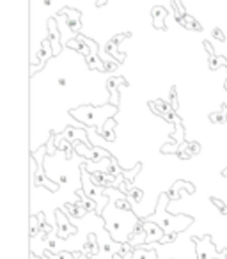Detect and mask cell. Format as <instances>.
Here are the masks:
<instances>
[{
	"mask_svg": "<svg viewBox=\"0 0 227 259\" xmlns=\"http://www.w3.org/2000/svg\"><path fill=\"white\" fill-rule=\"evenodd\" d=\"M82 181H83V192H85V195H89V197H93L94 201H107V197L103 195L105 188L103 187H98L96 183L93 181V178L89 176V172H87V167H82Z\"/></svg>",
	"mask_w": 227,
	"mask_h": 259,
	"instance_id": "2",
	"label": "cell"
},
{
	"mask_svg": "<svg viewBox=\"0 0 227 259\" xmlns=\"http://www.w3.org/2000/svg\"><path fill=\"white\" fill-rule=\"evenodd\" d=\"M98 252H100V245L96 243V234H89V240L83 247V254H85V257H93Z\"/></svg>",
	"mask_w": 227,
	"mask_h": 259,
	"instance_id": "17",
	"label": "cell"
},
{
	"mask_svg": "<svg viewBox=\"0 0 227 259\" xmlns=\"http://www.w3.org/2000/svg\"><path fill=\"white\" fill-rule=\"evenodd\" d=\"M223 89H225V93H227V80H225V83H223Z\"/></svg>",
	"mask_w": 227,
	"mask_h": 259,
	"instance_id": "39",
	"label": "cell"
},
{
	"mask_svg": "<svg viewBox=\"0 0 227 259\" xmlns=\"http://www.w3.org/2000/svg\"><path fill=\"white\" fill-rule=\"evenodd\" d=\"M57 85L59 87H66V85H68V78H66V76H61V78L57 80Z\"/></svg>",
	"mask_w": 227,
	"mask_h": 259,
	"instance_id": "35",
	"label": "cell"
},
{
	"mask_svg": "<svg viewBox=\"0 0 227 259\" xmlns=\"http://www.w3.org/2000/svg\"><path fill=\"white\" fill-rule=\"evenodd\" d=\"M144 229H146V234H148V238H146V243H153V241H162L163 229H160V227L156 226V224L148 222V220H146V222H144Z\"/></svg>",
	"mask_w": 227,
	"mask_h": 259,
	"instance_id": "12",
	"label": "cell"
},
{
	"mask_svg": "<svg viewBox=\"0 0 227 259\" xmlns=\"http://www.w3.org/2000/svg\"><path fill=\"white\" fill-rule=\"evenodd\" d=\"M85 64L90 71H94V69H101V71L105 73V62L100 61V57L96 55V52H93L89 57H85Z\"/></svg>",
	"mask_w": 227,
	"mask_h": 259,
	"instance_id": "18",
	"label": "cell"
},
{
	"mask_svg": "<svg viewBox=\"0 0 227 259\" xmlns=\"http://www.w3.org/2000/svg\"><path fill=\"white\" fill-rule=\"evenodd\" d=\"M48 39H50L52 47H54V54H61V32L55 27V20L50 18L48 20Z\"/></svg>",
	"mask_w": 227,
	"mask_h": 259,
	"instance_id": "11",
	"label": "cell"
},
{
	"mask_svg": "<svg viewBox=\"0 0 227 259\" xmlns=\"http://www.w3.org/2000/svg\"><path fill=\"white\" fill-rule=\"evenodd\" d=\"M117 69V64L114 61H110V59H105V73H112Z\"/></svg>",
	"mask_w": 227,
	"mask_h": 259,
	"instance_id": "29",
	"label": "cell"
},
{
	"mask_svg": "<svg viewBox=\"0 0 227 259\" xmlns=\"http://www.w3.org/2000/svg\"><path fill=\"white\" fill-rule=\"evenodd\" d=\"M131 259H156L155 250H137L133 252V257Z\"/></svg>",
	"mask_w": 227,
	"mask_h": 259,
	"instance_id": "25",
	"label": "cell"
},
{
	"mask_svg": "<svg viewBox=\"0 0 227 259\" xmlns=\"http://www.w3.org/2000/svg\"><path fill=\"white\" fill-rule=\"evenodd\" d=\"M78 197H80V204L85 208V211L87 213H93V211H96V202L98 201H94L93 197H89V195H83L82 192H78Z\"/></svg>",
	"mask_w": 227,
	"mask_h": 259,
	"instance_id": "20",
	"label": "cell"
},
{
	"mask_svg": "<svg viewBox=\"0 0 227 259\" xmlns=\"http://www.w3.org/2000/svg\"><path fill=\"white\" fill-rule=\"evenodd\" d=\"M112 259H124V257H123V255L119 254V252H116V254L112 255Z\"/></svg>",
	"mask_w": 227,
	"mask_h": 259,
	"instance_id": "36",
	"label": "cell"
},
{
	"mask_svg": "<svg viewBox=\"0 0 227 259\" xmlns=\"http://www.w3.org/2000/svg\"><path fill=\"white\" fill-rule=\"evenodd\" d=\"M66 47L76 50L80 55H83V59L89 57L90 50H93V48H90V39H83V37H78V39H69L68 43H66Z\"/></svg>",
	"mask_w": 227,
	"mask_h": 259,
	"instance_id": "10",
	"label": "cell"
},
{
	"mask_svg": "<svg viewBox=\"0 0 227 259\" xmlns=\"http://www.w3.org/2000/svg\"><path fill=\"white\" fill-rule=\"evenodd\" d=\"M59 137H62V139H68L69 142H76V141H80V142H83V144H87V146H90V142H89V137H87V132L83 128H75V126H69V128H66L64 132H62Z\"/></svg>",
	"mask_w": 227,
	"mask_h": 259,
	"instance_id": "5",
	"label": "cell"
},
{
	"mask_svg": "<svg viewBox=\"0 0 227 259\" xmlns=\"http://www.w3.org/2000/svg\"><path fill=\"white\" fill-rule=\"evenodd\" d=\"M131 34L130 32H124V34H119V36H116V37H112L110 41H108V45H107V54L110 55V57H114V59H117L119 62H123L124 61V54H117V47H119V43L123 39H126V37H130Z\"/></svg>",
	"mask_w": 227,
	"mask_h": 259,
	"instance_id": "7",
	"label": "cell"
},
{
	"mask_svg": "<svg viewBox=\"0 0 227 259\" xmlns=\"http://www.w3.org/2000/svg\"><path fill=\"white\" fill-rule=\"evenodd\" d=\"M170 105L174 107V110L177 108V98H176V89H174V87L170 89Z\"/></svg>",
	"mask_w": 227,
	"mask_h": 259,
	"instance_id": "32",
	"label": "cell"
},
{
	"mask_svg": "<svg viewBox=\"0 0 227 259\" xmlns=\"http://www.w3.org/2000/svg\"><path fill=\"white\" fill-rule=\"evenodd\" d=\"M126 195H128V199H130V201L141 202V201H142V197H144V192H142L141 188H133V187H131L130 190L126 192Z\"/></svg>",
	"mask_w": 227,
	"mask_h": 259,
	"instance_id": "23",
	"label": "cell"
},
{
	"mask_svg": "<svg viewBox=\"0 0 227 259\" xmlns=\"http://www.w3.org/2000/svg\"><path fill=\"white\" fill-rule=\"evenodd\" d=\"M116 126H117L116 119L110 117V119H107V122H105L101 128L96 130V134L100 135L101 139H105L107 142H114L116 141Z\"/></svg>",
	"mask_w": 227,
	"mask_h": 259,
	"instance_id": "8",
	"label": "cell"
},
{
	"mask_svg": "<svg viewBox=\"0 0 227 259\" xmlns=\"http://www.w3.org/2000/svg\"><path fill=\"white\" fill-rule=\"evenodd\" d=\"M211 202L220 209V213H222V215H227V204H223L220 199H211Z\"/></svg>",
	"mask_w": 227,
	"mask_h": 259,
	"instance_id": "30",
	"label": "cell"
},
{
	"mask_svg": "<svg viewBox=\"0 0 227 259\" xmlns=\"http://www.w3.org/2000/svg\"><path fill=\"white\" fill-rule=\"evenodd\" d=\"M105 2H107V0H98L96 4H98V6H103V4H105Z\"/></svg>",
	"mask_w": 227,
	"mask_h": 259,
	"instance_id": "37",
	"label": "cell"
},
{
	"mask_svg": "<svg viewBox=\"0 0 227 259\" xmlns=\"http://www.w3.org/2000/svg\"><path fill=\"white\" fill-rule=\"evenodd\" d=\"M52 55H55V54H54V47H52L50 39H44L43 43H41L39 52H37V61H39L41 68H43V66L47 64V61L52 57Z\"/></svg>",
	"mask_w": 227,
	"mask_h": 259,
	"instance_id": "14",
	"label": "cell"
},
{
	"mask_svg": "<svg viewBox=\"0 0 227 259\" xmlns=\"http://www.w3.org/2000/svg\"><path fill=\"white\" fill-rule=\"evenodd\" d=\"M61 16H64L66 25H68L71 30H75V32H80V30H82V16H80L78 11L66 8V9H62V11H61Z\"/></svg>",
	"mask_w": 227,
	"mask_h": 259,
	"instance_id": "6",
	"label": "cell"
},
{
	"mask_svg": "<svg viewBox=\"0 0 227 259\" xmlns=\"http://www.w3.org/2000/svg\"><path fill=\"white\" fill-rule=\"evenodd\" d=\"M211 36H213V39L220 41V43H223V41L227 39V37H225V34H223V30H222V29H218V27H216V29H213V30H211Z\"/></svg>",
	"mask_w": 227,
	"mask_h": 259,
	"instance_id": "27",
	"label": "cell"
},
{
	"mask_svg": "<svg viewBox=\"0 0 227 259\" xmlns=\"http://www.w3.org/2000/svg\"><path fill=\"white\" fill-rule=\"evenodd\" d=\"M176 20H177V23H179L181 27H185L187 30H197V32H201L202 30V25L194 18V16H188V15L177 16L176 15Z\"/></svg>",
	"mask_w": 227,
	"mask_h": 259,
	"instance_id": "15",
	"label": "cell"
},
{
	"mask_svg": "<svg viewBox=\"0 0 227 259\" xmlns=\"http://www.w3.org/2000/svg\"><path fill=\"white\" fill-rule=\"evenodd\" d=\"M151 15H153V25H155L158 30H165V23H163V20L169 16V11H167L165 8H162V6H158V8L153 9Z\"/></svg>",
	"mask_w": 227,
	"mask_h": 259,
	"instance_id": "13",
	"label": "cell"
},
{
	"mask_svg": "<svg viewBox=\"0 0 227 259\" xmlns=\"http://www.w3.org/2000/svg\"><path fill=\"white\" fill-rule=\"evenodd\" d=\"M222 174H223V176H227V167L223 169V172H222Z\"/></svg>",
	"mask_w": 227,
	"mask_h": 259,
	"instance_id": "40",
	"label": "cell"
},
{
	"mask_svg": "<svg viewBox=\"0 0 227 259\" xmlns=\"http://www.w3.org/2000/svg\"><path fill=\"white\" fill-rule=\"evenodd\" d=\"M187 148V153H190L192 156L194 155H199V153H201V144H199V142H185L183 146H181V149H185Z\"/></svg>",
	"mask_w": 227,
	"mask_h": 259,
	"instance_id": "24",
	"label": "cell"
},
{
	"mask_svg": "<svg viewBox=\"0 0 227 259\" xmlns=\"http://www.w3.org/2000/svg\"><path fill=\"white\" fill-rule=\"evenodd\" d=\"M64 211L68 213L69 217H73V219H83V217L87 215L85 208H83L80 202H66Z\"/></svg>",
	"mask_w": 227,
	"mask_h": 259,
	"instance_id": "16",
	"label": "cell"
},
{
	"mask_svg": "<svg viewBox=\"0 0 227 259\" xmlns=\"http://www.w3.org/2000/svg\"><path fill=\"white\" fill-rule=\"evenodd\" d=\"M209 121L215 122V124H223V122H227V107L225 105H222V110L220 112H213V114L209 115Z\"/></svg>",
	"mask_w": 227,
	"mask_h": 259,
	"instance_id": "21",
	"label": "cell"
},
{
	"mask_svg": "<svg viewBox=\"0 0 227 259\" xmlns=\"http://www.w3.org/2000/svg\"><path fill=\"white\" fill-rule=\"evenodd\" d=\"M176 240V231H172V233H167L165 236L162 238V241L160 243H169V241H174Z\"/></svg>",
	"mask_w": 227,
	"mask_h": 259,
	"instance_id": "31",
	"label": "cell"
},
{
	"mask_svg": "<svg viewBox=\"0 0 227 259\" xmlns=\"http://www.w3.org/2000/svg\"><path fill=\"white\" fill-rule=\"evenodd\" d=\"M114 206H116V209H119V211L131 213V204H130V201H128V195L126 194H119V195H117V199L114 201Z\"/></svg>",
	"mask_w": 227,
	"mask_h": 259,
	"instance_id": "19",
	"label": "cell"
},
{
	"mask_svg": "<svg viewBox=\"0 0 227 259\" xmlns=\"http://www.w3.org/2000/svg\"><path fill=\"white\" fill-rule=\"evenodd\" d=\"M54 135H52V139H50V142H48V146H47V149H48V153H50V155H52V153H54L55 151V144H54Z\"/></svg>",
	"mask_w": 227,
	"mask_h": 259,
	"instance_id": "33",
	"label": "cell"
},
{
	"mask_svg": "<svg viewBox=\"0 0 227 259\" xmlns=\"http://www.w3.org/2000/svg\"><path fill=\"white\" fill-rule=\"evenodd\" d=\"M187 185H188V183H185V181H177V183L172 187V190L167 192V197H169L170 201H177V199H179V190H181L183 187H187Z\"/></svg>",
	"mask_w": 227,
	"mask_h": 259,
	"instance_id": "22",
	"label": "cell"
},
{
	"mask_svg": "<svg viewBox=\"0 0 227 259\" xmlns=\"http://www.w3.org/2000/svg\"><path fill=\"white\" fill-rule=\"evenodd\" d=\"M55 219H57V234H59V238L66 240L69 234L75 233L76 227L73 226L71 222H69L68 215H66V213H62V211H59V209H57V213H55Z\"/></svg>",
	"mask_w": 227,
	"mask_h": 259,
	"instance_id": "4",
	"label": "cell"
},
{
	"mask_svg": "<svg viewBox=\"0 0 227 259\" xmlns=\"http://www.w3.org/2000/svg\"><path fill=\"white\" fill-rule=\"evenodd\" d=\"M220 66H227V61L223 57H216L215 54L209 57V68L211 69H218Z\"/></svg>",
	"mask_w": 227,
	"mask_h": 259,
	"instance_id": "26",
	"label": "cell"
},
{
	"mask_svg": "<svg viewBox=\"0 0 227 259\" xmlns=\"http://www.w3.org/2000/svg\"><path fill=\"white\" fill-rule=\"evenodd\" d=\"M177 158H179V160H188V158H192V155H190V153L177 151Z\"/></svg>",
	"mask_w": 227,
	"mask_h": 259,
	"instance_id": "34",
	"label": "cell"
},
{
	"mask_svg": "<svg viewBox=\"0 0 227 259\" xmlns=\"http://www.w3.org/2000/svg\"><path fill=\"white\" fill-rule=\"evenodd\" d=\"M30 167H32V185L34 187H47L50 192L59 190V185H54L52 181H48L47 178H44L43 165L36 167V158H34V156H32V160H30Z\"/></svg>",
	"mask_w": 227,
	"mask_h": 259,
	"instance_id": "3",
	"label": "cell"
},
{
	"mask_svg": "<svg viewBox=\"0 0 227 259\" xmlns=\"http://www.w3.org/2000/svg\"><path fill=\"white\" fill-rule=\"evenodd\" d=\"M170 259H176V257H170Z\"/></svg>",
	"mask_w": 227,
	"mask_h": 259,
	"instance_id": "41",
	"label": "cell"
},
{
	"mask_svg": "<svg viewBox=\"0 0 227 259\" xmlns=\"http://www.w3.org/2000/svg\"><path fill=\"white\" fill-rule=\"evenodd\" d=\"M117 112V107H90V105H82L78 108H73L71 115L75 119H78L80 122H83L85 126H96V128H101V126L107 122V119H110L112 115Z\"/></svg>",
	"mask_w": 227,
	"mask_h": 259,
	"instance_id": "1",
	"label": "cell"
},
{
	"mask_svg": "<svg viewBox=\"0 0 227 259\" xmlns=\"http://www.w3.org/2000/svg\"><path fill=\"white\" fill-rule=\"evenodd\" d=\"M30 259H41V257H37L36 254H32V255H30Z\"/></svg>",
	"mask_w": 227,
	"mask_h": 259,
	"instance_id": "38",
	"label": "cell"
},
{
	"mask_svg": "<svg viewBox=\"0 0 227 259\" xmlns=\"http://www.w3.org/2000/svg\"><path fill=\"white\" fill-rule=\"evenodd\" d=\"M50 255V254H47ZM78 254H69V252H61V254H55V255H50V259H76Z\"/></svg>",
	"mask_w": 227,
	"mask_h": 259,
	"instance_id": "28",
	"label": "cell"
},
{
	"mask_svg": "<svg viewBox=\"0 0 227 259\" xmlns=\"http://www.w3.org/2000/svg\"><path fill=\"white\" fill-rule=\"evenodd\" d=\"M119 83H123V85H128V82L123 78V76H116V78H110L107 82V87H108V91H110L108 103H110L112 107H117V105H119V94H117V85H119Z\"/></svg>",
	"mask_w": 227,
	"mask_h": 259,
	"instance_id": "9",
	"label": "cell"
}]
</instances>
